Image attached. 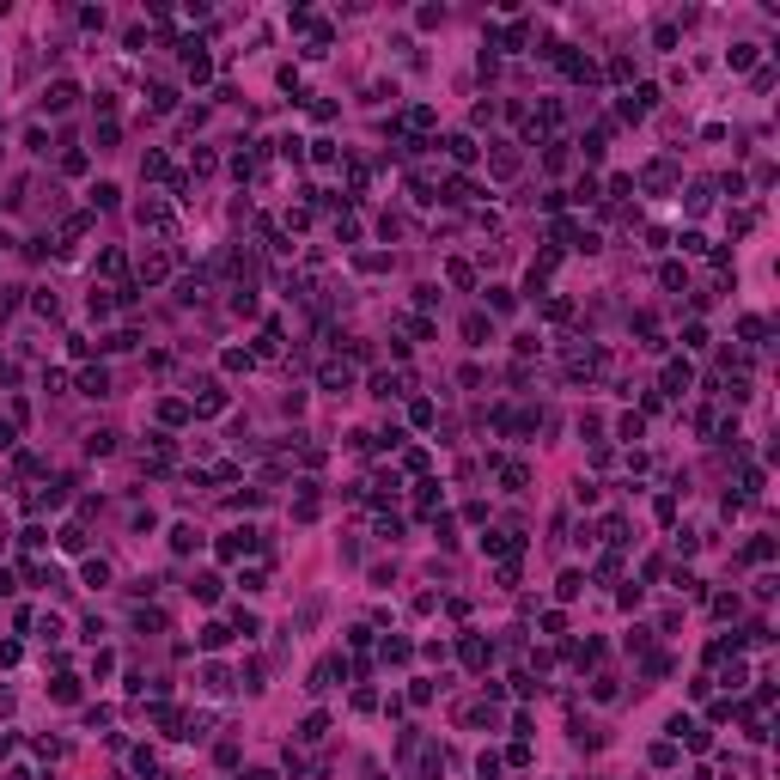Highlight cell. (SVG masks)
Masks as SVG:
<instances>
[{"label": "cell", "instance_id": "6da1fadb", "mask_svg": "<svg viewBox=\"0 0 780 780\" xmlns=\"http://www.w3.org/2000/svg\"><path fill=\"white\" fill-rule=\"evenodd\" d=\"M250 549H262V536L250 531V524H244V531H232V536H220V561H244Z\"/></svg>", "mask_w": 780, "mask_h": 780}, {"label": "cell", "instance_id": "7a4b0ae2", "mask_svg": "<svg viewBox=\"0 0 780 780\" xmlns=\"http://www.w3.org/2000/svg\"><path fill=\"white\" fill-rule=\"evenodd\" d=\"M482 549H488V555H500V561H519L524 536H519V531H482Z\"/></svg>", "mask_w": 780, "mask_h": 780}, {"label": "cell", "instance_id": "3957f363", "mask_svg": "<svg viewBox=\"0 0 780 780\" xmlns=\"http://www.w3.org/2000/svg\"><path fill=\"white\" fill-rule=\"evenodd\" d=\"M189 55H183V67H189V79H196V86H208V79H214V62H208V55H201V49H208V43H201V37H189Z\"/></svg>", "mask_w": 780, "mask_h": 780}, {"label": "cell", "instance_id": "277c9868", "mask_svg": "<svg viewBox=\"0 0 780 780\" xmlns=\"http://www.w3.org/2000/svg\"><path fill=\"white\" fill-rule=\"evenodd\" d=\"M135 220H140L147 232H171V208H165V201H153V196L135 208Z\"/></svg>", "mask_w": 780, "mask_h": 780}, {"label": "cell", "instance_id": "5b68a950", "mask_svg": "<svg viewBox=\"0 0 780 780\" xmlns=\"http://www.w3.org/2000/svg\"><path fill=\"white\" fill-rule=\"evenodd\" d=\"M74 98H79V86H74V79H55V86L43 92V110H55V116H62V110L74 104Z\"/></svg>", "mask_w": 780, "mask_h": 780}, {"label": "cell", "instance_id": "8992f818", "mask_svg": "<svg viewBox=\"0 0 780 780\" xmlns=\"http://www.w3.org/2000/svg\"><path fill=\"white\" fill-rule=\"evenodd\" d=\"M323 390H336V397H341V390H354V366L329 360V366H323Z\"/></svg>", "mask_w": 780, "mask_h": 780}, {"label": "cell", "instance_id": "52a82bcc", "mask_svg": "<svg viewBox=\"0 0 780 780\" xmlns=\"http://www.w3.org/2000/svg\"><path fill=\"white\" fill-rule=\"evenodd\" d=\"M171 549H177V555H196V549H201V531H196V524H171Z\"/></svg>", "mask_w": 780, "mask_h": 780}, {"label": "cell", "instance_id": "ba28073f", "mask_svg": "<svg viewBox=\"0 0 780 780\" xmlns=\"http://www.w3.org/2000/svg\"><path fill=\"white\" fill-rule=\"evenodd\" d=\"M458 652H463V665H475V671L488 665V640H482V634H463V640H458Z\"/></svg>", "mask_w": 780, "mask_h": 780}, {"label": "cell", "instance_id": "9c48e42d", "mask_svg": "<svg viewBox=\"0 0 780 780\" xmlns=\"http://www.w3.org/2000/svg\"><path fill=\"white\" fill-rule=\"evenodd\" d=\"M79 390H86V397H110V372L104 366H86V372H79Z\"/></svg>", "mask_w": 780, "mask_h": 780}, {"label": "cell", "instance_id": "30bf717a", "mask_svg": "<svg viewBox=\"0 0 780 780\" xmlns=\"http://www.w3.org/2000/svg\"><path fill=\"white\" fill-rule=\"evenodd\" d=\"M336 677H341V658H323L317 671H311V683H305V689H317V695H323V689H336Z\"/></svg>", "mask_w": 780, "mask_h": 780}, {"label": "cell", "instance_id": "8fae6325", "mask_svg": "<svg viewBox=\"0 0 780 780\" xmlns=\"http://www.w3.org/2000/svg\"><path fill=\"white\" fill-rule=\"evenodd\" d=\"M402 390H409L402 372H378V378H372V397H402Z\"/></svg>", "mask_w": 780, "mask_h": 780}, {"label": "cell", "instance_id": "7c38bea8", "mask_svg": "<svg viewBox=\"0 0 780 780\" xmlns=\"http://www.w3.org/2000/svg\"><path fill=\"white\" fill-rule=\"evenodd\" d=\"M165 275H171V262H165V256H140V281H147V287H159Z\"/></svg>", "mask_w": 780, "mask_h": 780}, {"label": "cell", "instance_id": "4fadbf2b", "mask_svg": "<svg viewBox=\"0 0 780 780\" xmlns=\"http://www.w3.org/2000/svg\"><path fill=\"white\" fill-rule=\"evenodd\" d=\"M445 153L458 159V165H475V140H470V135H451V140H445Z\"/></svg>", "mask_w": 780, "mask_h": 780}, {"label": "cell", "instance_id": "5bb4252c", "mask_svg": "<svg viewBox=\"0 0 780 780\" xmlns=\"http://www.w3.org/2000/svg\"><path fill=\"white\" fill-rule=\"evenodd\" d=\"M232 634H244V640H256V634H262V622H256L250 610H232Z\"/></svg>", "mask_w": 780, "mask_h": 780}, {"label": "cell", "instance_id": "9a60e30c", "mask_svg": "<svg viewBox=\"0 0 780 780\" xmlns=\"http://www.w3.org/2000/svg\"><path fill=\"white\" fill-rule=\"evenodd\" d=\"M665 390H689V360H671V366H665Z\"/></svg>", "mask_w": 780, "mask_h": 780}, {"label": "cell", "instance_id": "2e32d148", "mask_svg": "<svg viewBox=\"0 0 780 780\" xmlns=\"http://www.w3.org/2000/svg\"><path fill=\"white\" fill-rule=\"evenodd\" d=\"M500 482H506L512 494H519V488H531V470H524V463H506V470H500Z\"/></svg>", "mask_w": 780, "mask_h": 780}, {"label": "cell", "instance_id": "e0dca14e", "mask_svg": "<svg viewBox=\"0 0 780 780\" xmlns=\"http://www.w3.org/2000/svg\"><path fill=\"white\" fill-rule=\"evenodd\" d=\"M226 640H232V628H220V622H208V628H201V646H208V652H220Z\"/></svg>", "mask_w": 780, "mask_h": 780}, {"label": "cell", "instance_id": "ac0fdd59", "mask_svg": "<svg viewBox=\"0 0 780 780\" xmlns=\"http://www.w3.org/2000/svg\"><path fill=\"white\" fill-rule=\"evenodd\" d=\"M256 354H262V360H275V354H281V323H269V329H262Z\"/></svg>", "mask_w": 780, "mask_h": 780}, {"label": "cell", "instance_id": "d6986e66", "mask_svg": "<svg viewBox=\"0 0 780 780\" xmlns=\"http://www.w3.org/2000/svg\"><path fill=\"white\" fill-rule=\"evenodd\" d=\"M189 592H196V597H201V604H220V580H214V573H201V580H196V585H189Z\"/></svg>", "mask_w": 780, "mask_h": 780}, {"label": "cell", "instance_id": "ffe728a7", "mask_svg": "<svg viewBox=\"0 0 780 780\" xmlns=\"http://www.w3.org/2000/svg\"><path fill=\"white\" fill-rule=\"evenodd\" d=\"M55 543H62L67 555H79V549H86V531H79V524H62V536H55Z\"/></svg>", "mask_w": 780, "mask_h": 780}, {"label": "cell", "instance_id": "44dd1931", "mask_svg": "<svg viewBox=\"0 0 780 780\" xmlns=\"http://www.w3.org/2000/svg\"><path fill=\"white\" fill-rule=\"evenodd\" d=\"M86 311H92V317H110V311H116V299H110L104 287H92V299H86Z\"/></svg>", "mask_w": 780, "mask_h": 780}, {"label": "cell", "instance_id": "7402d4cb", "mask_svg": "<svg viewBox=\"0 0 780 780\" xmlns=\"http://www.w3.org/2000/svg\"><path fill=\"white\" fill-rule=\"evenodd\" d=\"M463 336L482 348V341H488V317H482V311H475V317H463Z\"/></svg>", "mask_w": 780, "mask_h": 780}, {"label": "cell", "instance_id": "603a6c76", "mask_svg": "<svg viewBox=\"0 0 780 780\" xmlns=\"http://www.w3.org/2000/svg\"><path fill=\"white\" fill-rule=\"evenodd\" d=\"M159 421H165V427H177V421H189V402H159Z\"/></svg>", "mask_w": 780, "mask_h": 780}, {"label": "cell", "instance_id": "cb8c5ba5", "mask_svg": "<svg viewBox=\"0 0 780 780\" xmlns=\"http://www.w3.org/2000/svg\"><path fill=\"white\" fill-rule=\"evenodd\" d=\"M409 414H414V427H433V421H439V409H433L427 397H421V402H409Z\"/></svg>", "mask_w": 780, "mask_h": 780}, {"label": "cell", "instance_id": "d4e9b609", "mask_svg": "<svg viewBox=\"0 0 780 780\" xmlns=\"http://www.w3.org/2000/svg\"><path fill=\"white\" fill-rule=\"evenodd\" d=\"M512 171H519V153H512V147H500V153H494V177H512Z\"/></svg>", "mask_w": 780, "mask_h": 780}, {"label": "cell", "instance_id": "484cf974", "mask_svg": "<svg viewBox=\"0 0 780 780\" xmlns=\"http://www.w3.org/2000/svg\"><path fill=\"white\" fill-rule=\"evenodd\" d=\"M86 451H92V458H110V451H116V433H92V439H86Z\"/></svg>", "mask_w": 780, "mask_h": 780}, {"label": "cell", "instance_id": "4316f807", "mask_svg": "<svg viewBox=\"0 0 780 780\" xmlns=\"http://www.w3.org/2000/svg\"><path fill=\"white\" fill-rule=\"evenodd\" d=\"M555 592H561V597H580V592H585V573H573V567H567V573H561V585H555Z\"/></svg>", "mask_w": 780, "mask_h": 780}, {"label": "cell", "instance_id": "83f0119b", "mask_svg": "<svg viewBox=\"0 0 780 780\" xmlns=\"http://www.w3.org/2000/svg\"><path fill=\"white\" fill-rule=\"evenodd\" d=\"M323 732H329V719H323V713H311V719H305V725H299V737H305V744H317V737H323Z\"/></svg>", "mask_w": 780, "mask_h": 780}, {"label": "cell", "instance_id": "f1b7e54d", "mask_svg": "<svg viewBox=\"0 0 780 780\" xmlns=\"http://www.w3.org/2000/svg\"><path fill=\"white\" fill-rule=\"evenodd\" d=\"M250 360H256L250 348H226V372H250Z\"/></svg>", "mask_w": 780, "mask_h": 780}, {"label": "cell", "instance_id": "f546056e", "mask_svg": "<svg viewBox=\"0 0 780 780\" xmlns=\"http://www.w3.org/2000/svg\"><path fill=\"white\" fill-rule=\"evenodd\" d=\"M153 110H159V116H171V110H177V92H171V86H153Z\"/></svg>", "mask_w": 780, "mask_h": 780}, {"label": "cell", "instance_id": "4dcf8cb0", "mask_svg": "<svg viewBox=\"0 0 780 780\" xmlns=\"http://www.w3.org/2000/svg\"><path fill=\"white\" fill-rule=\"evenodd\" d=\"M98 269H104V275H123L128 256H123V250H104V256H98Z\"/></svg>", "mask_w": 780, "mask_h": 780}, {"label": "cell", "instance_id": "1f68e13d", "mask_svg": "<svg viewBox=\"0 0 780 780\" xmlns=\"http://www.w3.org/2000/svg\"><path fill=\"white\" fill-rule=\"evenodd\" d=\"M409 123H414V128H433V123H439V110H433V104H414Z\"/></svg>", "mask_w": 780, "mask_h": 780}, {"label": "cell", "instance_id": "d6a6232c", "mask_svg": "<svg viewBox=\"0 0 780 780\" xmlns=\"http://www.w3.org/2000/svg\"><path fill=\"white\" fill-rule=\"evenodd\" d=\"M140 177H171V165L159 153H147V159H140Z\"/></svg>", "mask_w": 780, "mask_h": 780}, {"label": "cell", "instance_id": "836d02e7", "mask_svg": "<svg viewBox=\"0 0 780 780\" xmlns=\"http://www.w3.org/2000/svg\"><path fill=\"white\" fill-rule=\"evenodd\" d=\"M116 196H123L116 183H98V189H92V208H116Z\"/></svg>", "mask_w": 780, "mask_h": 780}, {"label": "cell", "instance_id": "e575fe53", "mask_svg": "<svg viewBox=\"0 0 780 780\" xmlns=\"http://www.w3.org/2000/svg\"><path fill=\"white\" fill-rule=\"evenodd\" d=\"M86 585H110V561H86Z\"/></svg>", "mask_w": 780, "mask_h": 780}, {"label": "cell", "instance_id": "d590c367", "mask_svg": "<svg viewBox=\"0 0 780 780\" xmlns=\"http://www.w3.org/2000/svg\"><path fill=\"white\" fill-rule=\"evenodd\" d=\"M135 628L147 634V628H165V610H135Z\"/></svg>", "mask_w": 780, "mask_h": 780}, {"label": "cell", "instance_id": "8d00e7d4", "mask_svg": "<svg viewBox=\"0 0 780 780\" xmlns=\"http://www.w3.org/2000/svg\"><path fill=\"white\" fill-rule=\"evenodd\" d=\"M445 275H451V287H470V281H475V269H470V262H451Z\"/></svg>", "mask_w": 780, "mask_h": 780}, {"label": "cell", "instance_id": "74e56055", "mask_svg": "<svg viewBox=\"0 0 780 780\" xmlns=\"http://www.w3.org/2000/svg\"><path fill=\"white\" fill-rule=\"evenodd\" d=\"M18 543H25V549H43L49 531H43V524H25V536H18Z\"/></svg>", "mask_w": 780, "mask_h": 780}, {"label": "cell", "instance_id": "f35d334b", "mask_svg": "<svg viewBox=\"0 0 780 780\" xmlns=\"http://www.w3.org/2000/svg\"><path fill=\"white\" fill-rule=\"evenodd\" d=\"M744 555H750V561H774V543H768V536H756V543H750Z\"/></svg>", "mask_w": 780, "mask_h": 780}, {"label": "cell", "instance_id": "ab89813d", "mask_svg": "<svg viewBox=\"0 0 780 780\" xmlns=\"http://www.w3.org/2000/svg\"><path fill=\"white\" fill-rule=\"evenodd\" d=\"M49 695H55V701H79V683H74V677H62V683L49 689Z\"/></svg>", "mask_w": 780, "mask_h": 780}, {"label": "cell", "instance_id": "60d3db41", "mask_svg": "<svg viewBox=\"0 0 780 780\" xmlns=\"http://www.w3.org/2000/svg\"><path fill=\"white\" fill-rule=\"evenodd\" d=\"M238 585H244V592H262V585H269V573H262V567H250V573H238Z\"/></svg>", "mask_w": 780, "mask_h": 780}, {"label": "cell", "instance_id": "b9f144b4", "mask_svg": "<svg viewBox=\"0 0 780 780\" xmlns=\"http://www.w3.org/2000/svg\"><path fill=\"white\" fill-rule=\"evenodd\" d=\"M543 311H549L555 323H567V317H573V305H567V299H543Z\"/></svg>", "mask_w": 780, "mask_h": 780}, {"label": "cell", "instance_id": "7bdbcfd3", "mask_svg": "<svg viewBox=\"0 0 780 780\" xmlns=\"http://www.w3.org/2000/svg\"><path fill=\"white\" fill-rule=\"evenodd\" d=\"M6 445H13V427H6V421H0V451H6Z\"/></svg>", "mask_w": 780, "mask_h": 780}, {"label": "cell", "instance_id": "ee69618b", "mask_svg": "<svg viewBox=\"0 0 780 780\" xmlns=\"http://www.w3.org/2000/svg\"><path fill=\"white\" fill-rule=\"evenodd\" d=\"M250 780H275V768H250Z\"/></svg>", "mask_w": 780, "mask_h": 780}, {"label": "cell", "instance_id": "f6af8a7d", "mask_svg": "<svg viewBox=\"0 0 780 780\" xmlns=\"http://www.w3.org/2000/svg\"><path fill=\"white\" fill-rule=\"evenodd\" d=\"M6 780H37V774H31V768H13V774H6Z\"/></svg>", "mask_w": 780, "mask_h": 780}]
</instances>
